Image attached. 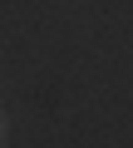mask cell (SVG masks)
Here are the masks:
<instances>
[{
  "mask_svg": "<svg viewBox=\"0 0 133 148\" xmlns=\"http://www.w3.org/2000/svg\"><path fill=\"white\" fill-rule=\"evenodd\" d=\"M10 143V119H5V109H0V148Z\"/></svg>",
  "mask_w": 133,
  "mask_h": 148,
  "instance_id": "6da1fadb",
  "label": "cell"
}]
</instances>
